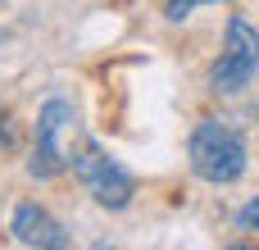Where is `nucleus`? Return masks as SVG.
Returning a JSON list of instances; mask_svg holds the SVG:
<instances>
[{"mask_svg": "<svg viewBox=\"0 0 259 250\" xmlns=\"http://www.w3.org/2000/svg\"><path fill=\"white\" fill-rule=\"evenodd\" d=\"M9 232H14L18 246H36V250H64L68 246V232L41 205H18L14 219H9Z\"/></svg>", "mask_w": 259, "mask_h": 250, "instance_id": "39448f33", "label": "nucleus"}, {"mask_svg": "<svg viewBox=\"0 0 259 250\" xmlns=\"http://www.w3.org/2000/svg\"><path fill=\"white\" fill-rule=\"evenodd\" d=\"M259 73V32L246 23V18H228V32H223V55L209 73L214 91L223 96H237L255 82Z\"/></svg>", "mask_w": 259, "mask_h": 250, "instance_id": "20e7f679", "label": "nucleus"}, {"mask_svg": "<svg viewBox=\"0 0 259 250\" xmlns=\"http://www.w3.org/2000/svg\"><path fill=\"white\" fill-rule=\"evenodd\" d=\"M255 123H259V114H255Z\"/></svg>", "mask_w": 259, "mask_h": 250, "instance_id": "6e6552de", "label": "nucleus"}, {"mask_svg": "<svg viewBox=\"0 0 259 250\" xmlns=\"http://www.w3.org/2000/svg\"><path fill=\"white\" fill-rule=\"evenodd\" d=\"M200 5H228V0H164V18H173V23H182L191 9H200Z\"/></svg>", "mask_w": 259, "mask_h": 250, "instance_id": "423d86ee", "label": "nucleus"}, {"mask_svg": "<svg viewBox=\"0 0 259 250\" xmlns=\"http://www.w3.org/2000/svg\"><path fill=\"white\" fill-rule=\"evenodd\" d=\"M237 228H241V232H259V196L250 200V205L237 210Z\"/></svg>", "mask_w": 259, "mask_h": 250, "instance_id": "0eeeda50", "label": "nucleus"}, {"mask_svg": "<svg viewBox=\"0 0 259 250\" xmlns=\"http://www.w3.org/2000/svg\"><path fill=\"white\" fill-rule=\"evenodd\" d=\"M73 173H77V182L96 196V205H105V210H127L132 196H137V178H132L118 159H109L91 137L73 150Z\"/></svg>", "mask_w": 259, "mask_h": 250, "instance_id": "7ed1b4c3", "label": "nucleus"}, {"mask_svg": "<svg viewBox=\"0 0 259 250\" xmlns=\"http://www.w3.org/2000/svg\"><path fill=\"white\" fill-rule=\"evenodd\" d=\"M73 123H77V114H73V105H68L64 96H50V100L41 105V114H36V137H32V164H27V173H32L36 182H50V178H59V173L73 164V150H68Z\"/></svg>", "mask_w": 259, "mask_h": 250, "instance_id": "f03ea898", "label": "nucleus"}, {"mask_svg": "<svg viewBox=\"0 0 259 250\" xmlns=\"http://www.w3.org/2000/svg\"><path fill=\"white\" fill-rule=\"evenodd\" d=\"M187 155H191V173L214 187H228L246 173V137L228 118H200L191 128Z\"/></svg>", "mask_w": 259, "mask_h": 250, "instance_id": "f257e3e1", "label": "nucleus"}]
</instances>
